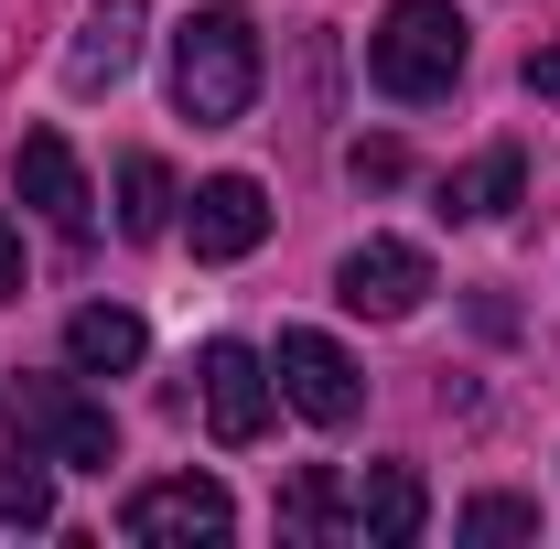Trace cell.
I'll return each mask as SVG.
<instances>
[{
	"mask_svg": "<svg viewBox=\"0 0 560 549\" xmlns=\"http://www.w3.org/2000/svg\"><path fill=\"white\" fill-rule=\"evenodd\" d=\"M280 528H291V539H335V528H346V506H335V475H324V464H313V475H291Z\"/></svg>",
	"mask_w": 560,
	"mask_h": 549,
	"instance_id": "cell-17",
	"label": "cell"
},
{
	"mask_svg": "<svg viewBox=\"0 0 560 549\" xmlns=\"http://www.w3.org/2000/svg\"><path fill=\"white\" fill-rule=\"evenodd\" d=\"M173 206H184V195H173V173H162L151 151H130V162H119V237H162Z\"/></svg>",
	"mask_w": 560,
	"mask_h": 549,
	"instance_id": "cell-14",
	"label": "cell"
},
{
	"mask_svg": "<svg viewBox=\"0 0 560 549\" xmlns=\"http://www.w3.org/2000/svg\"><path fill=\"white\" fill-rule=\"evenodd\" d=\"M335 302L366 313V324H399V313L431 302V259H420L410 237H366V248H346V270H335Z\"/></svg>",
	"mask_w": 560,
	"mask_h": 549,
	"instance_id": "cell-7",
	"label": "cell"
},
{
	"mask_svg": "<svg viewBox=\"0 0 560 549\" xmlns=\"http://www.w3.org/2000/svg\"><path fill=\"white\" fill-rule=\"evenodd\" d=\"M270 377H280V399L313 420V431H346V420L366 410V377H355V355L335 335H280Z\"/></svg>",
	"mask_w": 560,
	"mask_h": 549,
	"instance_id": "cell-4",
	"label": "cell"
},
{
	"mask_svg": "<svg viewBox=\"0 0 560 549\" xmlns=\"http://www.w3.org/2000/svg\"><path fill=\"white\" fill-rule=\"evenodd\" d=\"M11 184H22V206L44 215L55 237H86V226H97V195H86V173H75L66 130H33V140H22V162H11Z\"/></svg>",
	"mask_w": 560,
	"mask_h": 549,
	"instance_id": "cell-10",
	"label": "cell"
},
{
	"mask_svg": "<svg viewBox=\"0 0 560 549\" xmlns=\"http://www.w3.org/2000/svg\"><path fill=\"white\" fill-rule=\"evenodd\" d=\"M140 344H151V335H140V313H119V302H86V313L66 324V366H75V377H130Z\"/></svg>",
	"mask_w": 560,
	"mask_h": 549,
	"instance_id": "cell-12",
	"label": "cell"
},
{
	"mask_svg": "<svg viewBox=\"0 0 560 549\" xmlns=\"http://www.w3.org/2000/svg\"><path fill=\"white\" fill-rule=\"evenodd\" d=\"M346 173H355V184H399V173H410V151H399V140H355Z\"/></svg>",
	"mask_w": 560,
	"mask_h": 549,
	"instance_id": "cell-18",
	"label": "cell"
},
{
	"mask_svg": "<svg viewBox=\"0 0 560 549\" xmlns=\"http://www.w3.org/2000/svg\"><path fill=\"white\" fill-rule=\"evenodd\" d=\"M0 302H22V237L0 226Z\"/></svg>",
	"mask_w": 560,
	"mask_h": 549,
	"instance_id": "cell-19",
	"label": "cell"
},
{
	"mask_svg": "<svg viewBox=\"0 0 560 549\" xmlns=\"http://www.w3.org/2000/svg\"><path fill=\"white\" fill-rule=\"evenodd\" d=\"M453 539H475V549H506V539H539V506H528V495H475V506L453 517Z\"/></svg>",
	"mask_w": 560,
	"mask_h": 549,
	"instance_id": "cell-16",
	"label": "cell"
},
{
	"mask_svg": "<svg viewBox=\"0 0 560 549\" xmlns=\"http://www.w3.org/2000/svg\"><path fill=\"white\" fill-rule=\"evenodd\" d=\"M464 55H475V33H464V11H453V0H388V11H377V33H366V75H377V97H399V108L453 97Z\"/></svg>",
	"mask_w": 560,
	"mask_h": 549,
	"instance_id": "cell-2",
	"label": "cell"
},
{
	"mask_svg": "<svg viewBox=\"0 0 560 549\" xmlns=\"http://www.w3.org/2000/svg\"><path fill=\"white\" fill-rule=\"evenodd\" d=\"M195 377H206L215 442H226V453H248V442L270 431V355H259V344H237V335H215L206 355H195Z\"/></svg>",
	"mask_w": 560,
	"mask_h": 549,
	"instance_id": "cell-6",
	"label": "cell"
},
{
	"mask_svg": "<svg viewBox=\"0 0 560 549\" xmlns=\"http://www.w3.org/2000/svg\"><path fill=\"white\" fill-rule=\"evenodd\" d=\"M517 195H528V162H517V151H486V162L442 173V215H453V226H486V215H506Z\"/></svg>",
	"mask_w": 560,
	"mask_h": 549,
	"instance_id": "cell-13",
	"label": "cell"
},
{
	"mask_svg": "<svg viewBox=\"0 0 560 549\" xmlns=\"http://www.w3.org/2000/svg\"><path fill=\"white\" fill-rule=\"evenodd\" d=\"M119 528H130L140 549H195V539H226L237 506H226L215 475H162V484H140L130 506H119Z\"/></svg>",
	"mask_w": 560,
	"mask_h": 549,
	"instance_id": "cell-5",
	"label": "cell"
},
{
	"mask_svg": "<svg viewBox=\"0 0 560 549\" xmlns=\"http://www.w3.org/2000/svg\"><path fill=\"white\" fill-rule=\"evenodd\" d=\"M0 528H55V464L33 442H11V464H0Z\"/></svg>",
	"mask_w": 560,
	"mask_h": 549,
	"instance_id": "cell-15",
	"label": "cell"
},
{
	"mask_svg": "<svg viewBox=\"0 0 560 549\" xmlns=\"http://www.w3.org/2000/svg\"><path fill=\"white\" fill-rule=\"evenodd\" d=\"M140 33H151V0H86V22H75V44H66V86L75 97L119 86L140 66Z\"/></svg>",
	"mask_w": 560,
	"mask_h": 549,
	"instance_id": "cell-9",
	"label": "cell"
},
{
	"mask_svg": "<svg viewBox=\"0 0 560 549\" xmlns=\"http://www.w3.org/2000/svg\"><path fill=\"white\" fill-rule=\"evenodd\" d=\"M420 528H431V495H420V475H410V464H366V484H355V539L410 549Z\"/></svg>",
	"mask_w": 560,
	"mask_h": 549,
	"instance_id": "cell-11",
	"label": "cell"
},
{
	"mask_svg": "<svg viewBox=\"0 0 560 549\" xmlns=\"http://www.w3.org/2000/svg\"><path fill=\"white\" fill-rule=\"evenodd\" d=\"M184 237H195V259H248L270 237V195L248 173H215V184L184 195Z\"/></svg>",
	"mask_w": 560,
	"mask_h": 549,
	"instance_id": "cell-8",
	"label": "cell"
},
{
	"mask_svg": "<svg viewBox=\"0 0 560 549\" xmlns=\"http://www.w3.org/2000/svg\"><path fill=\"white\" fill-rule=\"evenodd\" d=\"M11 442H33L44 464H75V475H108V464H119V420L97 410L75 377H22V399H11Z\"/></svg>",
	"mask_w": 560,
	"mask_h": 549,
	"instance_id": "cell-3",
	"label": "cell"
},
{
	"mask_svg": "<svg viewBox=\"0 0 560 549\" xmlns=\"http://www.w3.org/2000/svg\"><path fill=\"white\" fill-rule=\"evenodd\" d=\"M248 97H259V33H248V11L215 0L173 33V108L195 130H226V119H248Z\"/></svg>",
	"mask_w": 560,
	"mask_h": 549,
	"instance_id": "cell-1",
	"label": "cell"
},
{
	"mask_svg": "<svg viewBox=\"0 0 560 549\" xmlns=\"http://www.w3.org/2000/svg\"><path fill=\"white\" fill-rule=\"evenodd\" d=\"M528 97H560V55H528Z\"/></svg>",
	"mask_w": 560,
	"mask_h": 549,
	"instance_id": "cell-20",
	"label": "cell"
}]
</instances>
